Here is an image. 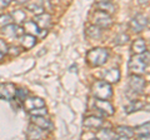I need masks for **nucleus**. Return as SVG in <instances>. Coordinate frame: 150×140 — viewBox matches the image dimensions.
Returning a JSON list of instances; mask_svg holds the SVG:
<instances>
[{
	"label": "nucleus",
	"mask_w": 150,
	"mask_h": 140,
	"mask_svg": "<svg viewBox=\"0 0 150 140\" xmlns=\"http://www.w3.org/2000/svg\"><path fill=\"white\" fill-rule=\"evenodd\" d=\"M11 18L15 24L21 25L26 21V13H25V10H23V9H16V10H14L11 13Z\"/></svg>",
	"instance_id": "nucleus-24"
},
{
	"label": "nucleus",
	"mask_w": 150,
	"mask_h": 140,
	"mask_svg": "<svg viewBox=\"0 0 150 140\" xmlns=\"http://www.w3.org/2000/svg\"><path fill=\"white\" fill-rule=\"evenodd\" d=\"M3 34L9 39H16V38H21L23 35L25 34L24 28L20 26L19 24H15V23H10L5 26H3Z\"/></svg>",
	"instance_id": "nucleus-7"
},
{
	"label": "nucleus",
	"mask_w": 150,
	"mask_h": 140,
	"mask_svg": "<svg viewBox=\"0 0 150 140\" xmlns=\"http://www.w3.org/2000/svg\"><path fill=\"white\" fill-rule=\"evenodd\" d=\"M146 81L140 74H130L128 79V89L125 90V96L129 100L138 99L144 93Z\"/></svg>",
	"instance_id": "nucleus-1"
},
{
	"label": "nucleus",
	"mask_w": 150,
	"mask_h": 140,
	"mask_svg": "<svg viewBox=\"0 0 150 140\" xmlns=\"http://www.w3.org/2000/svg\"><path fill=\"white\" fill-rule=\"evenodd\" d=\"M134 134L139 139H150V121L137 125L134 128Z\"/></svg>",
	"instance_id": "nucleus-16"
},
{
	"label": "nucleus",
	"mask_w": 150,
	"mask_h": 140,
	"mask_svg": "<svg viewBox=\"0 0 150 140\" xmlns=\"http://www.w3.org/2000/svg\"><path fill=\"white\" fill-rule=\"evenodd\" d=\"M129 41H130V36L128 34H125V33H120V34L114 36L112 43L115 45H125V44H128Z\"/></svg>",
	"instance_id": "nucleus-26"
},
{
	"label": "nucleus",
	"mask_w": 150,
	"mask_h": 140,
	"mask_svg": "<svg viewBox=\"0 0 150 140\" xmlns=\"http://www.w3.org/2000/svg\"><path fill=\"white\" fill-rule=\"evenodd\" d=\"M146 104L145 101L143 100H139V99H135V100H130V103L126 106H124V111L126 114H133L135 111H139V110H143Z\"/></svg>",
	"instance_id": "nucleus-18"
},
{
	"label": "nucleus",
	"mask_w": 150,
	"mask_h": 140,
	"mask_svg": "<svg viewBox=\"0 0 150 140\" xmlns=\"http://www.w3.org/2000/svg\"><path fill=\"white\" fill-rule=\"evenodd\" d=\"M24 30H25V33H28V34H31V35L38 36L41 29L38 26V24H36L34 20H30V21L26 20L24 23Z\"/></svg>",
	"instance_id": "nucleus-25"
},
{
	"label": "nucleus",
	"mask_w": 150,
	"mask_h": 140,
	"mask_svg": "<svg viewBox=\"0 0 150 140\" xmlns=\"http://www.w3.org/2000/svg\"><path fill=\"white\" fill-rule=\"evenodd\" d=\"M131 53L133 54H144L146 53V43H145V40L143 38H139V39H135L133 41V44H131Z\"/></svg>",
	"instance_id": "nucleus-22"
},
{
	"label": "nucleus",
	"mask_w": 150,
	"mask_h": 140,
	"mask_svg": "<svg viewBox=\"0 0 150 140\" xmlns=\"http://www.w3.org/2000/svg\"><path fill=\"white\" fill-rule=\"evenodd\" d=\"M43 136H44L43 130L39 127H36L35 124L30 123V125L28 127V130H26V138L30 140H34V139H41Z\"/></svg>",
	"instance_id": "nucleus-20"
},
{
	"label": "nucleus",
	"mask_w": 150,
	"mask_h": 140,
	"mask_svg": "<svg viewBox=\"0 0 150 140\" xmlns=\"http://www.w3.org/2000/svg\"><path fill=\"white\" fill-rule=\"evenodd\" d=\"M96 9L103 10L108 14L112 15L116 11V5L112 3V0H98L96 1Z\"/></svg>",
	"instance_id": "nucleus-17"
},
{
	"label": "nucleus",
	"mask_w": 150,
	"mask_h": 140,
	"mask_svg": "<svg viewBox=\"0 0 150 140\" xmlns=\"http://www.w3.org/2000/svg\"><path fill=\"white\" fill-rule=\"evenodd\" d=\"M103 29H100L99 26H96L95 24H91L89 25L86 29H85V35L88 36L89 39H93V40H99L101 38V34H103Z\"/></svg>",
	"instance_id": "nucleus-23"
},
{
	"label": "nucleus",
	"mask_w": 150,
	"mask_h": 140,
	"mask_svg": "<svg viewBox=\"0 0 150 140\" xmlns=\"http://www.w3.org/2000/svg\"><path fill=\"white\" fill-rule=\"evenodd\" d=\"M28 96H29V90H28L26 88H19V89H16L15 98H14V99H16L19 101H24Z\"/></svg>",
	"instance_id": "nucleus-27"
},
{
	"label": "nucleus",
	"mask_w": 150,
	"mask_h": 140,
	"mask_svg": "<svg viewBox=\"0 0 150 140\" xmlns=\"http://www.w3.org/2000/svg\"><path fill=\"white\" fill-rule=\"evenodd\" d=\"M94 138L99 139V140H114L118 139V135H116L115 132H112L111 129H98V132L94 135Z\"/></svg>",
	"instance_id": "nucleus-19"
},
{
	"label": "nucleus",
	"mask_w": 150,
	"mask_h": 140,
	"mask_svg": "<svg viewBox=\"0 0 150 140\" xmlns=\"http://www.w3.org/2000/svg\"><path fill=\"white\" fill-rule=\"evenodd\" d=\"M11 1H14V0H0V10L6 9L11 4Z\"/></svg>",
	"instance_id": "nucleus-33"
},
{
	"label": "nucleus",
	"mask_w": 150,
	"mask_h": 140,
	"mask_svg": "<svg viewBox=\"0 0 150 140\" xmlns=\"http://www.w3.org/2000/svg\"><path fill=\"white\" fill-rule=\"evenodd\" d=\"M149 3H150V0H138V4L139 5H142V6L149 5Z\"/></svg>",
	"instance_id": "nucleus-34"
},
{
	"label": "nucleus",
	"mask_w": 150,
	"mask_h": 140,
	"mask_svg": "<svg viewBox=\"0 0 150 140\" xmlns=\"http://www.w3.org/2000/svg\"><path fill=\"white\" fill-rule=\"evenodd\" d=\"M26 9L29 11L31 13H34L35 15H38V14H41V13H44V8L39 5V4H30V5H28Z\"/></svg>",
	"instance_id": "nucleus-29"
},
{
	"label": "nucleus",
	"mask_w": 150,
	"mask_h": 140,
	"mask_svg": "<svg viewBox=\"0 0 150 140\" xmlns=\"http://www.w3.org/2000/svg\"><path fill=\"white\" fill-rule=\"evenodd\" d=\"M34 21L38 24V26L40 29H49V26L51 25V15L48 13H41L38 14V15L34 16Z\"/></svg>",
	"instance_id": "nucleus-15"
},
{
	"label": "nucleus",
	"mask_w": 150,
	"mask_h": 140,
	"mask_svg": "<svg viewBox=\"0 0 150 140\" xmlns=\"http://www.w3.org/2000/svg\"><path fill=\"white\" fill-rule=\"evenodd\" d=\"M16 86L13 83H1L0 84V99L13 100L15 98Z\"/></svg>",
	"instance_id": "nucleus-10"
},
{
	"label": "nucleus",
	"mask_w": 150,
	"mask_h": 140,
	"mask_svg": "<svg viewBox=\"0 0 150 140\" xmlns=\"http://www.w3.org/2000/svg\"><path fill=\"white\" fill-rule=\"evenodd\" d=\"M115 133L118 135L119 140H128L134 136V128L128 127V125H119L115 129Z\"/></svg>",
	"instance_id": "nucleus-14"
},
{
	"label": "nucleus",
	"mask_w": 150,
	"mask_h": 140,
	"mask_svg": "<svg viewBox=\"0 0 150 140\" xmlns=\"http://www.w3.org/2000/svg\"><path fill=\"white\" fill-rule=\"evenodd\" d=\"M94 106L98 111H100L103 115L105 116H112L115 113L114 105L110 103V100H103V99H95L94 101Z\"/></svg>",
	"instance_id": "nucleus-9"
},
{
	"label": "nucleus",
	"mask_w": 150,
	"mask_h": 140,
	"mask_svg": "<svg viewBox=\"0 0 150 140\" xmlns=\"http://www.w3.org/2000/svg\"><path fill=\"white\" fill-rule=\"evenodd\" d=\"M30 115H48V110H46L45 106H41V108H35L30 111H28Z\"/></svg>",
	"instance_id": "nucleus-30"
},
{
	"label": "nucleus",
	"mask_w": 150,
	"mask_h": 140,
	"mask_svg": "<svg viewBox=\"0 0 150 140\" xmlns=\"http://www.w3.org/2000/svg\"><path fill=\"white\" fill-rule=\"evenodd\" d=\"M8 51H9L8 43L4 39H0V53H3L4 55H5V54H8Z\"/></svg>",
	"instance_id": "nucleus-31"
},
{
	"label": "nucleus",
	"mask_w": 150,
	"mask_h": 140,
	"mask_svg": "<svg viewBox=\"0 0 150 140\" xmlns=\"http://www.w3.org/2000/svg\"><path fill=\"white\" fill-rule=\"evenodd\" d=\"M91 91L95 99H103V100H110L112 98V84L108 83L105 80H98L93 84Z\"/></svg>",
	"instance_id": "nucleus-3"
},
{
	"label": "nucleus",
	"mask_w": 150,
	"mask_h": 140,
	"mask_svg": "<svg viewBox=\"0 0 150 140\" xmlns=\"http://www.w3.org/2000/svg\"><path fill=\"white\" fill-rule=\"evenodd\" d=\"M103 124H104V120H103L100 116H96V115H89L83 120L84 127L88 129H91V130L100 129L103 127Z\"/></svg>",
	"instance_id": "nucleus-11"
},
{
	"label": "nucleus",
	"mask_w": 150,
	"mask_h": 140,
	"mask_svg": "<svg viewBox=\"0 0 150 140\" xmlns=\"http://www.w3.org/2000/svg\"><path fill=\"white\" fill-rule=\"evenodd\" d=\"M8 54L11 55V57H14V55H19L20 54V48H18V46H9Z\"/></svg>",
	"instance_id": "nucleus-32"
},
{
	"label": "nucleus",
	"mask_w": 150,
	"mask_h": 140,
	"mask_svg": "<svg viewBox=\"0 0 150 140\" xmlns=\"http://www.w3.org/2000/svg\"><path fill=\"white\" fill-rule=\"evenodd\" d=\"M110 57V53L106 48H101V46H98V48H93L86 53V60L88 63L94 68L98 66H103L108 59Z\"/></svg>",
	"instance_id": "nucleus-2"
},
{
	"label": "nucleus",
	"mask_w": 150,
	"mask_h": 140,
	"mask_svg": "<svg viewBox=\"0 0 150 140\" xmlns=\"http://www.w3.org/2000/svg\"><path fill=\"white\" fill-rule=\"evenodd\" d=\"M23 105H24V109L26 111H30L35 108H41V106H45V101L44 99H41L39 96H28L26 99L23 101Z\"/></svg>",
	"instance_id": "nucleus-12"
},
{
	"label": "nucleus",
	"mask_w": 150,
	"mask_h": 140,
	"mask_svg": "<svg viewBox=\"0 0 150 140\" xmlns=\"http://www.w3.org/2000/svg\"><path fill=\"white\" fill-rule=\"evenodd\" d=\"M93 24L99 26L100 29H110L111 25L114 24V20H112L110 14L96 9V10L93 13Z\"/></svg>",
	"instance_id": "nucleus-5"
},
{
	"label": "nucleus",
	"mask_w": 150,
	"mask_h": 140,
	"mask_svg": "<svg viewBox=\"0 0 150 140\" xmlns=\"http://www.w3.org/2000/svg\"><path fill=\"white\" fill-rule=\"evenodd\" d=\"M36 39H38V36L25 33V34L21 36V48L24 50L33 49L36 45Z\"/></svg>",
	"instance_id": "nucleus-21"
},
{
	"label": "nucleus",
	"mask_w": 150,
	"mask_h": 140,
	"mask_svg": "<svg viewBox=\"0 0 150 140\" xmlns=\"http://www.w3.org/2000/svg\"><path fill=\"white\" fill-rule=\"evenodd\" d=\"M121 78V73L118 68H110L105 70L104 75H103V80H105L110 84H118L120 81Z\"/></svg>",
	"instance_id": "nucleus-13"
},
{
	"label": "nucleus",
	"mask_w": 150,
	"mask_h": 140,
	"mask_svg": "<svg viewBox=\"0 0 150 140\" xmlns=\"http://www.w3.org/2000/svg\"><path fill=\"white\" fill-rule=\"evenodd\" d=\"M16 4H19V5H25V4H29L30 0H14Z\"/></svg>",
	"instance_id": "nucleus-35"
},
{
	"label": "nucleus",
	"mask_w": 150,
	"mask_h": 140,
	"mask_svg": "<svg viewBox=\"0 0 150 140\" xmlns=\"http://www.w3.org/2000/svg\"><path fill=\"white\" fill-rule=\"evenodd\" d=\"M149 64V55L144 54H134V57L129 60L128 68L131 74H144Z\"/></svg>",
	"instance_id": "nucleus-4"
},
{
	"label": "nucleus",
	"mask_w": 150,
	"mask_h": 140,
	"mask_svg": "<svg viewBox=\"0 0 150 140\" xmlns=\"http://www.w3.org/2000/svg\"><path fill=\"white\" fill-rule=\"evenodd\" d=\"M31 116V123L39 127L43 132H53L54 125L53 121L46 118V115H30Z\"/></svg>",
	"instance_id": "nucleus-8"
},
{
	"label": "nucleus",
	"mask_w": 150,
	"mask_h": 140,
	"mask_svg": "<svg viewBox=\"0 0 150 140\" xmlns=\"http://www.w3.org/2000/svg\"><path fill=\"white\" fill-rule=\"evenodd\" d=\"M13 23V18L11 14H0V26H5L8 24Z\"/></svg>",
	"instance_id": "nucleus-28"
},
{
	"label": "nucleus",
	"mask_w": 150,
	"mask_h": 140,
	"mask_svg": "<svg viewBox=\"0 0 150 140\" xmlns=\"http://www.w3.org/2000/svg\"><path fill=\"white\" fill-rule=\"evenodd\" d=\"M148 26H149V19L142 13H139L135 16H133V19H131L129 23L130 30L133 33H137V34L144 31Z\"/></svg>",
	"instance_id": "nucleus-6"
}]
</instances>
